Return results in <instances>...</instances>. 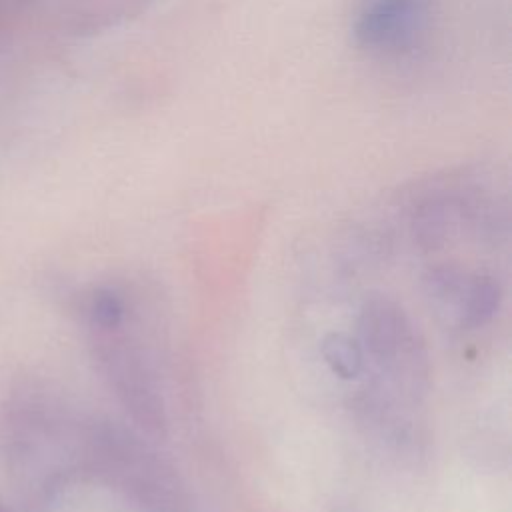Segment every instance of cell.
<instances>
[{
	"mask_svg": "<svg viewBox=\"0 0 512 512\" xmlns=\"http://www.w3.org/2000/svg\"><path fill=\"white\" fill-rule=\"evenodd\" d=\"M432 16L434 0H362L352 34L364 52L398 58L420 46Z\"/></svg>",
	"mask_w": 512,
	"mask_h": 512,
	"instance_id": "obj_1",
	"label": "cell"
},
{
	"mask_svg": "<svg viewBox=\"0 0 512 512\" xmlns=\"http://www.w3.org/2000/svg\"><path fill=\"white\" fill-rule=\"evenodd\" d=\"M362 316V340L376 366L416 390L424 378V356L406 316L386 300L368 304Z\"/></svg>",
	"mask_w": 512,
	"mask_h": 512,
	"instance_id": "obj_2",
	"label": "cell"
},
{
	"mask_svg": "<svg viewBox=\"0 0 512 512\" xmlns=\"http://www.w3.org/2000/svg\"><path fill=\"white\" fill-rule=\"evenodd\" d=\"M426 294L432 306L460 328L486 324L500 306L498 282L482 272L442 266L426 276Z\"/></svg>",
	"mask_w": 512,
	"mask_h": 512,
	"instance_id": "obj_3",
	"label": "cell"
},
{
	"mask_svg": "<svg viewBox=\"0 0 512 512\" xmlns=\"http://www.w3.org/2000/svg\"><path fill=\"white\" fill-rule=\"evenodd\" d=\"M320 354L328 368L342 380L358 378L364 368L362 344L344 332L326 334L320 344Z\"/></svg>",
	"mask_w": 512,
	"mask_h": 512,
	"instance_id": "obj_4",
	"label": "cell"
},
{
	"mask_svg": "<svg viewBox=\"0 0 512 512\" xmlns=\"http://www.w3.org/2000/svg\"><path fill=\"white\" fill-rule=\"evenodd\" d=\"M0 512H10V510L4 506V502H2V500H0Z\"/></svg>",
	"mask_w": 512,
	"mask_h": 512,
	"instance_id": "obj_5",
	"label": "cell"
}]
</instances>
